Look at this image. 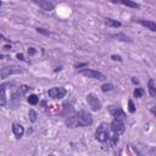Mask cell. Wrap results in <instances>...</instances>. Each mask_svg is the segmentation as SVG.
Wrapping results in <instances>:
<instances>
[{"instance_id": "6da1fadb", "label": "cell", "mask_w": 156, "mask_h": 156, "mask_svg": "<svg viewBox=\"0 0 156 156\" xmlns=\"http://www.w3.org/2000/svg\"><path fill=\"white\" fill-rule=\"evenodd\" d=\"M91 123H93V117L88 111L80 110L77 113V127H87L90 126Z\"/></svg>"}, {"instance_id": "7a4b0ae2", "label": "cell", "mask_w": 156, "mask_h": 156, "mask_svg": "<svg viewBox=\"0 0 156 156\" xmlns=\"http://www.w3.org/2000/svg\"><path fill=\"white\" fill-rule=\"evenodd\" d=\"M23 68L20 66H9V67H4L0 69V79H5L9 78L12 74H18V73H23Z\"/></svg>"}, {"instance_id": "3957f363", "label": "cell", "mask_w": 156, "mask_h": 156, "mask_svg": "<svg viewBox=\"0 0 156 156\" xmlns=\"http://www.w3.org/2000/svg\"><path fill=\"white\" fill-rule=\"evenodd\" d=\"M95 138H96V140H99L101 143H105V141L110 140V132H108V128H107V126L105 123L100 124V127L96 129Z\"/></svg>"}, {"instance_id": "277c9868", "label": "cell", "mask_w": 156, "mask_h": 156, "mask_svg": "<svg viewBox=\"0 0 156 156\" xmlns=\"http://www.w3.org/2000/svg\"><path fill=\"white\" fill-rule=\"evenodd\" d=\"M108 112L112 115V117H113L116 121L123 122V121L126 119V113H124V111H123L121 107H118V106H115V105L108 106Z\"/></svg>"}, {"instance_id": "5b68a950", "label": "cell", "mask_w": 156, "mask_h": 156, "mask_svg": "<svg viewBox=\"0 0 156 156\" xmlns=\"http://www.w3.org/2000/svg\"><path fill=\"white\" fill-rule=\"evenodd\" d=\"M87 102H88V105L90 106V108L93 111H99L101 108V102H100L99 98L95 94H91V93L88 94L87 95Z\"/></svg>"}, {"instance_id": "8992f818", "label": "cell", "mask_w": 156, "mask_h": 156, "mask_svg": "<svg viewBox=\"0 0 156 156\" xmlns=\"http://www.w3.org/2000/svg\"><path fill=\"white\" fill-rule=\"evenodd\" d=\"M80 74H83L84 77H88V78H94V79H105L106 77L99 72V71H94V69H88V68H84V69H80L79 71Z\"/></svg>"}, {"instance_id": "52a82bcc", "label": "cell", "mask_w": 156, "mask_h": 156, "mask_svg": "<svg viewBox=\"0 0 156 156\" xmlns=\"http://www.w3.org/2000/svg\"><path fill=\"white\" fill-rule=\"evenodd\" d=\"M66 93H67L66 89L62 87H54V88L49 89V91H48L49 96L52 99H62L66 95Z\"/></svg>"}, {"instance_id": "ba28073f", "label": "cell", "mask_w": 156, "mask_h": 156, "mask_svg": "<svg viewBox=\"0 0 156 156\" xmlns=\"http://www.w3.org/2000/svg\"><path fill=\"white\" fill-rule=\"evenodd\" d=\"M110 127H111V130H112L116 135H119V134H122V133L126 130L124 123H123V122H121V121H116V119L111 122Z\"/></svg>"}, {"instance_id": "9c48e42d", "label": "cell", "mask_w": 156, "mask_h": 156, "mask_svg": "<svg viewBox=\"0 0 156 156\" xmlns=\"http://www.w3.org/2000/svg\"><path fill=\"white\" fill-rule=\"evenodd\" d=\"M12 83H2L0 85V106H5L7 102V98H6V89L7 87H10Z\"/></svg>"}, {"instance_id": "30bf717a", "label": "cell", "mask_w": 156, "mask_h": 156, "mask_svg": "<svg viewBox=\"0 0 156 156\" xmlns=\"http://www.w3.org/2000/svg\"><path fill=\"white\" fill-rule=\"evenodd\" d=\"M134 22L140 23L141 26H144V27L149 28V29H150V30H152V32H155V30H156V23H155L154 21H146V20H143V18H135V20H134Z\"/></svg>"}, {"instance_id": "8fae6325", "label": "cell", "mask_w": 156, "mask_h": 156, "mask_svg": "<svg viewBox=\"0 0 156 156\" xmlns=\"http://www.w3.org/2000/svg\"><path fill=\"white\" fill-rule=\"evenodd\" d=\"M39 7H41L43 10H45V11H51V10H54V4L52 2H49V1H45V0H35L34 1Z\"/></svg>"}, {"instance_id": "7c38bea8", "label": "cell", "mask_w": 156, "mask_h": 156, "mask_svg": "<svg viewBox=\"0 0 156 156\" xmlns=\"http://www.w3.org/2000/svg\"><path fill=\"white\" fill-rule=\"evenodd\" d=\"M12 132H13V134H15L16 138H21L24 134V128L20 123H13L12 124Z\"/></svg>"}, {"instance_id": "4fadbf2b", "label": "cell", "mask_w": 156, "mask_h": 156, "mask_svg": "<svg viewBox=\"0 0 156 156\" xmlns=\"http://www.w3.org/2000/svg\"><path fill=\"white\" fill-rule=\"evenodd\" d=\"M147 88H149V93L152 98H156V82L155 79H150L147 83Z\"/></svg>"}, {"instance_id": "5bb4252c", "label": "cell", "mask_w": 156, "mask_h": 156, "mask_svg": "<svg viewBox=\"0 0 156 156\" xmlns=\"http://www.w3.org/2000/svg\"><path fill=\"white\" fill-rule=\"evenodd\" d=\"M105 24L108 26V27H113V28L121 27V22H118L116 20H112V18H105Z\"/></svg>"}, {"instance_id": "9a60e30c", "label": "cell", "mask_w": 156, "mask_h": 156, "mask_svg": "<svg viewBox=\"0 0 156 156\" xmlns=\"http://www.w3.org/2000/svg\"><path fill=\"white\" fill-rule=\"evenodd\" d=\"M113 38L118 39V40H122V41H132V39L129 37H127L126 34H122V33H117V34H113L112 35Z\"/></svg>"}, {"instance_id": "2e32d148", "label": "cell", "mask_w": 156, "mask_h": 156, "mask_svg": "<svg viewBox=\"0 0 156 156\" xmlns=\"http://www.w3.org/2000/svg\"><path fill=\"white\" fill-rule=\"evenodd\" d=\"M122 5L124 6H129V7H133V9H139V5L136 2H133V1H128V0H122L119 1Z\"/></svg>"}, {"instance_id": "e0dca14e", "label": "cell", "mask_w": 156, "mask_h": 156, "mask_svg": "<svg viewBox=\"0 0 156 156\" xmlns=\"http://www.w3.org/2000/svg\"><path fill=\"white\" fill-rule=\"evenodd\" d=\"M28 116H29V121L30 122H37L38 121V113L34 110H29Z\"/></svg>"}, {"instance_id": "ac0fdd59", "label": "cell", "mask_w": 156, "mask_h": 156, "mask_svg": "<svg viewBox=\"0 0 156 156\" xmlns=\"http://www.w3.org/2000/svg\"><path fill=\"white\" fill-rule=\"evenodd\" d=\"M28 102L30 104V105H37L38 102H39V98L37 96V95H29L28 96Z\"/></svg>"}, {"instance_id": "d6986e66", "label": "cell", "mask_w": 156, "mask_h": 156, "mask_svg": "<svg viewBox=\"0 0 156 156\" xmlns=\"http://www.w3.org/2000/svg\"><path fill=\"white\" fill-rule=\"evenodd\" d=\"M112 84H110V83H105V84H102L101 85V90L104 91V93H106V91H110V90H112Z\"/></svg>"}, {"instance_id": "ffe728a7", "label": "cell", "mask_w": 156, "mask_h": 156, "mask_svg": "<svg viewBox=\"0 0 156 156\" xmlns=\"http://www.w3.org/2000/svg\"><path fill=\"white\" fill-rule=\"evenodd\" d=\"M143 95H144V89L143 88H136L134 90V96L135 98H141Z\"/></svg>"}, {"instance_id": "44dd1931", "label": "cell", "mask_w": 156, "mask_h": 156, "mask_svg": "<svg viewBox=\"0 0 156 156\" xmlns=\"http://www.w3.org/2000/svg\"><path fill=\"white\" fill-rule=\"evenodd\" d=\"M128 111H129L130 113H134V112H135V106H134V104H133L132 100L128 101Z\"/></svg>"}, {"instance_id": "7402d4cb", "label": "cell", "mask_w": 156, "mask_h": 156, "mask_svg": "<svg viewBox=\"0 0 156 156\" xmlns=\"http://www.w3.org/2000/svg\"><path fill=\"white\" fill-rule=\"evenodd\" d=\"M37 30L39 32V33H43V34H45V35H49L50 33H49V30H45L44 28H37Z\"/></svg>"}, {"instance_id": "603a6c76", "label": "cell", "mask_w": 156, "mask_h": 156, "mask_svg": "<svg viewBox=\"0 0 156 156\" xmlns=\"http://www.w3.org/2000/svg\"><path fill=\"white\" fill-rule=\"evenodd\" d=\"M111 58H112L113 61H122L121 56H118V55H112V56H111Z\"/></svg>"}, {"instance_id": "cb8c5ba5", "label": "cell", "mask_w": 156, "mask_h": 156, "mask_svg": "<svg viewBox=\"0 0 156 156\" xmlns=\"http://www.w3.org/2000/svg\"><path fill=\"white\" fill-rule=\"evenodd\" d=\"M28 54H29V55H34V54H35V49H34V48H29V49H28Z\"/></svg>"}, {"instance_id": "d4e9b609", "label": "cell", "mask_w": 156, "mask_h": 156, "mask_svg": "<svg viewBox=\"0 0 156 156\" xmlns=\"http://www.w3.org/2000/svg\"><path fill=\"white\" fill-rule=\"evenodd\" d=\"M17 58L21 60V61H24V56H23V54H17Z\"/></svg>"}, {"instance_id": "484cf974", "label": "cell", "mask_w": 156, "mask_h": 156, "mask_svg": "<svg viewBox=\"0 0 156 156\" xmlns=\"http://www.w3.org/2000/svg\"><path fill=\"white\" fill-rule=\"evenodd\" d=\"M84 66H87V63H78V65H76L77 68H79V67H84Z\"/></svg>"}, {"instance_id": "4316f807", "label": "cell", "mask_w": 156, "mask_h": 156, "mask_svg": "<svg viewBox=\"0 0 156 156\" xmlns=\"http://www.w3.org/2000/svg\"><path fill=\"white\" fill-rule=\"evenodd\" d=\"M132 82H133V83H135V84H138V80H136V79H134V78L132 79Z\"/></svg>"}, {"instance_id": "83f0119b", "label": "cell", "mask_w": 156, "mask_h": 156, "mask_svg": "<svg viewBox=\"0 0 156 156\" xmlns=\"http://www.w3.org/2000/svg\"><path fill=\"white\" fill-rule=\"evenodd\" d=\"M4 57H5V56H4L2 54H0V58H4Z\"/></svg>"}, {"instance_id": "f1b7e54d", "label": "cell", "mask_w": 156, "mask_h": 156, "mask_svg": "<svg viewBox=\"0 0 156 156\" xmlns=\"http://www.w3.org/2000/svg\"><path fill=\"white\" fill-rule=\"evenodd\" d=\"M49 156H55V155H54V154H50V155H49Z\"/></svg>"}, {"instance_id": "f546056e", "label": "cell", "mask_w": 156, "mask_h": 156, "mask_svg": "<svg viewBox=\"0 0 156 156\" xmlns=\"http://www.w3.org/2000/svg\"><path fill=\"white\" fill-rule=\"evenodd\" d=\"M0 5H2V2H1V1H0Z\"/></svg>"}]
</instances>
